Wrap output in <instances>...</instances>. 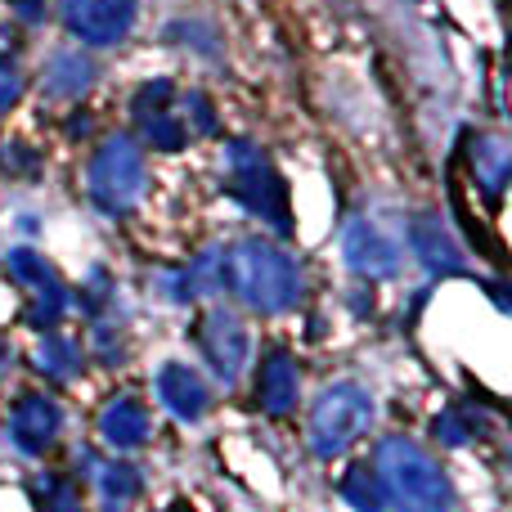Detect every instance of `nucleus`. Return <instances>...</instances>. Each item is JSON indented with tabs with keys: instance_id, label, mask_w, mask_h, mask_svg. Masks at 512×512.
Instances as JSON below:
<instances>
[{
	"instance_id": "nucleus-1",
	"label": "nucleus",
	"mask_w": 512,
	"mask_h": 512,
	"mask_svg": "<svg viewBox=\"0 0 512 512\" xmlns=\"http://www.w3.org/2000/svg\"><path fill=\"white\" fill-rule=\"evenodd\" d=\"M221 288L261 315H283L301 301V270L283 248L265 239H239L221 252Z\"/></svg>"
},
{
	"instance_id": "nucleus-2",
	"label": "nucleus",
	"mask_w": 512,
	"mask_h": 512,
	"mask_svg": "<svg viewBox=\"0 0 512 512\" xmlns=\"http://www.w3.org/2000/svg\"><path fill=\"white\" fill-rule=\"evenodd\" d=\"M373 477H378L382 499H391L396 512H450L454 508L450 477L409 436H382L378 459H373Z\"/></svg>"
},
{
	"instance_id": "nucleus-3",
	"label": "nucleus",
	"mask_w": 512,
	"mask_h": 512,
	"mask_svg": "<svg viewBox=\"0 0 512 512\" xmlns=\"http://www.w3.org/2000/svg\"><path fill=\"white\" fill-rule=\"evenodd\" d=\"M373 423V396L360 382H333L324 396L310 405L306 441L315 459H337L346 454Z\"/></svg>"
},
{
	"instance_id": "nucleus-4",
	"label": "nucleus",
	"mask_w": 512,
	"mask_h": 512,
	"mask_svg": "<svg viewBox=\"0 0 512 512\" xmlns=\"http://www.w3.org/2000/svg\"><path fill=\"white\" fill-rule=\"evenodd\" d=\"M90 203L104 216H126L144 194V153L131 135H108L86 171Z\"/></svg>"
},
{
	"instance_id": "nucleus-5",
	"label": "nucleus",
	"mask_w": 512,
	"mask_h": 512,
	"mask_svg": "<svg viewBox=\"0 0 512 512\" xmlns=\"http://www.w3.org/2000/svg\"><path fill=\"white\" fill-rule=\"evenodd\" d=\"M230 194L274 230H288V185L252 144H230Z\"/></svg>"
},
{
	"instance_id": "nucleus-6",
	"label": "nucleus",
	"mask_w": 512,
	"mask_h": 512,
	"mask_svg": "<svg viewBox=\"0 0 512 512\" xmlns=\"http://www.w3.org/2000/svg\"><path fill=\"white\" fill-rule=\"evenodd\" d=\"M194 342L221 382L239 378L243 364H248V351H252V337L234 310H207V315L194 324Z\"/></svg>"
},
{
	"instance_id": "nucleus-7",
	"label": "nucleus",
	"mask_w": 512,
	"mask_h": 512,
	"mask_svg": "<svg viewBox=\"0 0 512 512\" xmlns=\"http://www.w3.org/2000/svg\"><path fill=\"white\" fill-rule=\"evenodd\" d=\"M5 270L14 283H23L32 292V306H27V324L32 328H50L59 324V315L68 310V288L59 283V274L50 270L45 256H36L32 248H14L5 256Z\"/></svg>"
},
{
	"instance_id": "nucleus-8",
	"label": "nucleus",
	"mask_w": 512,
	"mask_h": 512,
	"mask_svg": "<svg viewBox=\"0 0 512 512\" xmlns=\"http://www.w3.org/2000/svg\"><path fill=\"white\" fill-rule=\"evenodd\" d=\"M63 27L86 45H117L135 27V0H59Z\"/></svg>"
},
{
	"instance_id": "nucleus-9",
	"label": "nucleus",
	"mask_w": 512,
	"mask_h": 512,
	"mask_svg": "<svg viewBox=\"0 0 512 512\" xmlns=\"http://www.w3.org/2000/svg\"><path fill=\"white\" fill-rule=\"evenodd\" d=\"M342 256L355 274L369 279H391L400 270V243L387 230H378L373 221H351L342 234Z\"/></svg>"
},
{
	"instance_id": "nucleus-10",
	"label": "nucleus",
	"mask_w": 512,
	"mask_h": 512,
	"mask_svg": "<svg viewBox=\"0 0 512 512\" xmlns=\"http://www.w3.org/2000/svg\"><path fill=\"white\" fill-rule=\"evenodd\" d=\"M59 427H63V409L50 396L32 391V396L14 400V409H9V441L23 454H45L54 445V436H59Z\"/></svg>"
},
{
	"instance_id": "nucleus-11",
	"label": "nucleus",
	"mask_w": 512,
	"mask_h": 512,
	"mask_svg": "<svg viewBox=\"0 0 512 512\" xmlns=\"http://www.w3.org/2000/svg\"><path fill=\"white\" fill-rule=\"evenodd\" d=\"M158 396H162V405L176 418H185V423H198V418L207 414V405H212V387L203 382V373H194L180 360L158 369Z\"/></svg>"
},
{
	"instance_id": "nucleus-12",
	"label": "nucleus",
	"mask_w": 512,
	"mask_h": 512,
	"mask_svg": "<svg viewBox=\"0 0 512 512\" xmlns=\"http://www.w3.org/2000/svg\"><path fill=\"white\" fill-rule=\"evenodd\" d=\"M297 391H301L297 360H292L288 351H270L261 360V373H256V400H261V409L274 418H283L292 405H297Z\"/></svg>"
},
{
	"instance_id": "nucleus-13",
	"label": "nucleus",
	"mask_w": 512,
	"mask_h": 512,
	"mask_svg": "<svg viewBox=\"0 0 512 512\" xmlns=\"http://www.w3.org/2000/svg\"><path fill=\"white\" fill-rule=\"evenodd\" d=\"M149 432H153V418L135 396H117L113 405H104V414H99V436H104L113 450H140V445L149 441Z\"/></svg>"
},
{
	"instance_id": "nucleus-14",
	"label": "nucleus",
	"mask_w": 512,
	"mask_h": 512,
	"mask_svg": "<svg viewBox=\"0 0 512 512\" xmlns=\"http://www.w3.org/2000/svg\"><path fill=\"white\" fill-rule=\"evenodd\" d=\"M409 243H414L418 261H423L432 274H463L459 243L450 239V230H441L436 216H414V225H409Z\"/></svg>"
},
{
	"instance_id": "nucleus-15",
	"label": "nucleus",
	"mask_w": 512,
	"mask_h": 512,
	"mask_svg": "<svg viewBox=\"0 0 512 512\" xmlns=\"http://www.w3.org/2000/svg\"><path fill=\"white\" fill-rule=\"evenodd\" d=\"M468 153H472L468 167H472V176H477V185L486 189L490 203H499V194H504V185H508V167H512L508 144L499 140V135H472Z\"/></svg>"
},
{
	"instance_id": "nucleus-16",
	"label": "nucleus",
	"mask_w": 512,
	"mask_h": 512,
	"mask_svg": "<svg viewBox=\"0 0 512 512\" xmlns=\"http://www.w3.org/2000/svg\"><path fill=\"white\" fill-rule=\"evenodd\" d=\"M90 81H95V63H90L81 50H59L41 68V86H45V95H54V99L81 95Z\"/></svg>"
},
{
	"instance_id": "nucleus-17",
	"label": "nucleus",
	"mask_w": 512,
	"mask_h": 512,
	"mask_svg": "<svg viewBox=\"0 0 512 512\" xmlns=\"http://www.w3.org/2000/svg\"><path fill=\"white\" fill-rule=\"evenodd\" d=\"M140 490H144L140 472H135L126 459H113L99 468V499H104V512H126Z\"/></svg>"
},
{
	"instance_id": "nucleus-18",
	"label": "nucleus",
	"mask_w": 512,
	"mask_h": 512,
	"mask_svg": "<svg viewBox=\"0 0 512 512\" xmlns=\"http://www.w3.org/2000/svg\"><path fill=\"white\" fill-rule=\"evenodd\" d=\"M36 369L54 382L77 378V369H81L77 342H68V337H41V346H36Z\"/></svg>"
},
{
	"instance_id": "nucleus-19",
	"label": "nucleus",
	"mask_w": 512,
	"mask_h": 512,
	"mask_svg": "<svg viewBox=\"0 0 512 512\" xmlns=\"http://www.w3.org/2000/svg\"><path fill=\"white\" fill-rule=\"evenodd\" d=\"M342 499L351 504L355 512H382V490H378V477H373V468H364V463H355V468H346L342 477Z\"/></svg>"
},
{
	"instance_id": "nucleus-20",
	"label": "nucleus",
	"mask_w": 512,
	"mask_h": 512,
	"mask_svg": "<svg viewBox=\"0 0 512 512\" xmlns=\"http://www.w3.org/2000/svg\"><path fill=\"white\" fill-rule=\"evenodd\" d=\"M36 499H41V512H81V490L72 477H63V472H45V477H36Z\"/></svg>"
},
{
	"instance_id": "nucleus-21",
	"label": "nucleus",
	"mask_w": 512,
	"mask_h": 512,
	"mask_svg": "<svg viewBox=\"0 0 512 512\" xmlns=\"http://www.w3.org/2000/svg\"><path fill=\"white\" fill-rule=\"evenodd\" d=\"M135 122H140V131L153 140V149H162V153L185 149V140H189V131L176 122V117H167V108H153V113H135Z\"/></svg>"
},
{
	"instance_id": "nucleus-22",
	"label": "nucleus",
	"mask_w": 512,
	"mask_h": 512,
	"mask_svg": "<svg viewBox=\"0 0 512 512\" xmlns=\"http://www.w3.org/2000/svg\"><path fill=\"white\" fill-rule=\"evenodd\" d=\"M18 95H23V77L14 68H0V117L18 104Z\"/></svg>"
},
{
	"instance_id": "nucleus-23",
	"label": "nucleus",
	"mask_w": 512,
	"mask_h": 512,
	"mask_svg": "<svg viewBox=\"0 0 512 512\" xmlns=\"http://www.w3.org/2000/svg\"><path fill=\"white\" fill-rule=\"evenodd\" d=\"M436 436H441L445 445H463V441H468V432L459 427V414H441V418H436Z\"/></svg>"
},
{
	"instance_id": "nucleus-24",
	"label": "nucleus",
	"mask_w": 512,
	"mask_h": 512,
	"mask_svg": "<svg viewBox=\"0 0 512 512\" xmlns=\"http://www.w3.org/2000/svg\"><path fill=\"white\" fill-rule=\"evenodd\" d=\"M14 9L27 18V23H36V18L45 14V0H14Z\"/></svg>"
},
{
	"instance_id": "nucleus-25",
	"label": "nucleus",
	"mask_w": 512,
	"mask_h": 512,
	"mask_svg": "<svg viewBox=\"0 0 512 512\" xmlns=\"http://www.w3.org/2000/svg\"><path fill=\"white\" fill-rule=\"evenodd\" d=\"M18 50V32L9 23H0V59H5V54H14Z\"/></svg>"
},
{
	"instance_id": "nucleus-26",
	"label": "nucleus",
	"mask_w": 512,
	"mask_h": 512,
	"mask_svg": "<svg viewBox=\"0 0 512 512\" xmlns=\"http://www.w3.org/2000/svg\"><path fill=\"white\" fill-rule=\"evenodd\" d=\"M162 512H194V508H189V504H167Z\"/></svg>"
}]
</instances>
